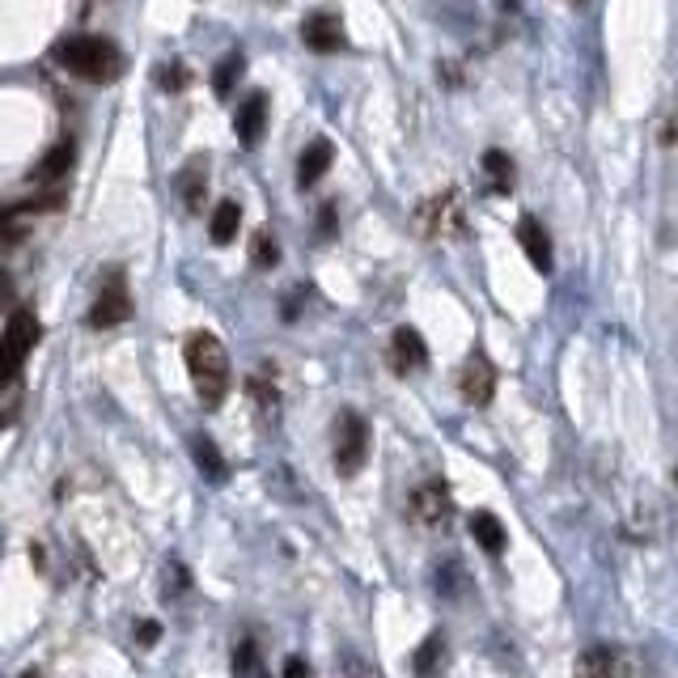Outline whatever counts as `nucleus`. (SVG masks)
I'll return each mask as SVG.
<instances>
[{"label": "nucleus", "instance_id": "obj_15", "mask_svg": "<svg viewBox=\"0 0 678 678\" xmlns=\"http://www.w3.org/2000/svg\"><path fill=\"white\" fill-rule=\"evenodd\" d=\"M577 666H582L585 675H636V661L619 657L615 649H594V654H585Z\"/></svg>", "mask_w": 678, "mask_h": 678}, {"label": "nucleus", "instance_id": "obj_28", "mask_svg": "<svg viewBox=\"0 0 678 678\" xmlns=\"http://www.w3.org/2000/svg\"><path fill=\"white\" fill-rule=\"evenodd\" d=\"M157 640V624H141V645H153Z\"/></svg>", "mask_w": 678, "mask_h": 678}, {"label": "nucleus", "instance_id": "obj_8", "mask_svg": "<svg viewBox=\"0 0 678 678\" xmlns=\"http://www.w3.org/2000/svg\"><path fill=\"white\" fill-rule=\"evenodd\" d=\"M132 315V297L123 289V276H111V285L97 292L94 310H90V327H120Z\"/></svg>", "mask_w": 678, "mask_h": 678}, {"label": "nucleus", "instance_id": "obj_9", "mask_svg": "<svg viewBox=\"0 0 678 678\" xmlns=\"http://www.w3.org/2000/svg\"><path fill=\"white\" fill-rule=\"evenodd\" d=\"M301 43L318 51V55H331V51L343 48V22H339L336 13H310L301 22Z\"/></svg>", "mask_w": 678, "mask_h": 678}, {"label": "nucleus", "instance_id": "obj_7", "mask_svg": "<svg viewBox=\"0 0 678 678\" xmlns=\"http://www.w3.org/2000/svg\"><path fill=\"white\" fill-rule=\"evenodd\" d=\"M390 364H394V373H420L424 364H429V348H424V339L415 327H399L394 339H390Z\"/></svg>", "mask_w": 678, "mask_h": 678}, {"label": "nucleus", "instance_id": "obj_12", "mask_svg": "<svg viewBox=\"0 0 678 678\" xmlns=\"http://www.w3.org/2000/svg\"><path fill=\"white\" fill-rule=\"evenodd\" d=\"M267 127V97L264 94H250L238 106V141H243L246 148L259 145V136H264Z\"/></svg>", "mask_w": 678, "mask_h": 678}, {"label": "nucleus", "instance_id": "obj_25", "mask_svg": "<svg viewBox=\"0 0 678 678\" xmlns=\"http://www.w3.org/2000/svg\"><path fill=\"white\" fill-rule=\"evenodd\" d=\"M436 649H441V636H429V640H424V649H420V657H415V670H429V666H433V657H436Z\"/></svg>", "mask_w": 678, "mask_h": 678}, {"label": "nucleus", "instance_id": "obj_26", "mask_svg": "<svg viewBox=\"0 0 678 678\" xmlns=\"http://www.w3.org/2000/svg\"><path fill=\"white\" fill-rule=\"evenodd\" d=\"M318 225H322V234H336V204H322V217H318Z\"/></svg>", "mask_w": 678, "mask_h": 678}, {"label": "nucleus", "instance_id": "obj_6", "mask_svg": "<svg viewBox=\"0 0 678 678\" xmlns=\"http://www.w3.org/2000/svg\"><path fill=\"white\" fill-rule=\"evenodd\" d=\"M459 390L471 408H487L492 403V394H496V369H492V361H487L484 352H471L466 357V364H462L459 373Z\"/></svg>", "mask_w": 678, "mask_h": 678}, {"label": "nucleus", "instance_id": "obj_17", "mask_svg": "<svg viewBox=\"0 0 678 678\" xmlns=\"http://www.w3.org/2000/svg\"><path fill=\"white\" fill-rule=\"evenodd\" d=\"M238 225H243V208H238L234 199L217 204V213H213V243L229 246L234 238H238Z\"/></svg>", "mask_w": 678, "mask_h": 678}, {"label": "nucleus", "instance_id": "obj_16", "mask_svg": "<svg viewBox=\"0 0 678 678\" xmlns=\"http://www.w3.org/2000/svg\"><path fill=\"white\" fill-rule=\"evenodd\" d=\"M484 174H487V187H492L496 195L513 192V162H508V153H501V148H487V153H484Z\"/></svg>", "mask_w": 678, "mask_h": 678}, {"label": "nucleus", "instance_id": "obj_2", "mask_svg": "<svg viewBox=\"0 0 678 678\" xmlns=\"http://www.w3.org/2000/svg\"><path fill=\"white\" fill-rule=\"evenodd\" d=\"M187 373H192V387L204 399V408L225 403V394L234 387V369L225 357V343L213 331H199V336L187 339Z\"/></svg>", "mask_w": 678, "mask_h": 678}, {"label": "nucleus", "instance_id": "obj_14", "mask_svg": "<svg viewBox=\"0 0 678 678\" xmlns=\"http://www.w3.org/2000/svg\"><path fill=\"white\" fill-rule=\"evenodd\" d=\"M471 534H475V543L484 547L487 556H501L505 552V526H501V517L496 513H475L471 517Z\"/></svg>", "mask_w": 678, "mask_h": 678}, {"label": "nucleus", "instance_id": "obj_13", "mask_svg": "<svg viewBox=\"0 0 678 678\" xmlns=\"http://www.w3.org/2000/svg\"><path fill=\"white\" fill-rule=\"evenodd\" d=\"M331 157H336L331 141H315V145H306L301 162H297V183H301V187H315L318 178L327 174V166H331Z\"/></svg>", "mask_w": 678, "mask_h": 678}, {"label": "nucleus", "instance_id": "obj_10", "mask_svg": "<svg viewBox=\"0 0 678 678\" xmlns=\"http://www.w3.org/2000/svg\"><path fill=\"white\" fill-rule=\"evenodd\" d=\"M412 517L424 526H441L450 517V492L441 484H420L412 492Z\"/></svg>", "mask_w": 678, "mask_h": 678}, {"label": "nucleus", "instance_id": "obj_24", "mask_svg": "<svg viewBox=\"0 0 678 678\" xmlns=\"http://www.w3.org/2000/svg\"><path fill=\"white\" fill-rule=\"evenodd\" d=\"M157 81H162V90H183V85H187V69H183V64H166V69L157 73Z\"/></svg>", "mask_w": 678, "mask_h": 678}, {"label": "nucleus", "instance_id": "obj_27", "mask_svg": "<svg viewBox=\"0 0 678 678\" xmlns=\"http://www.w3.org/2000/svg\"><path fill=\"white\" fill-rule=\"evenodd\" d=\"M285 675H310V661H301V657H289V661H285Z\"/></svg>", "mask_w": 678, "mask_h": 678}, {"label": "nucleus", "instance_id": "obj_4", "mask_svg": "<svg viewBox=\"0 0 678 678\" xmlns=\"http://www.w3.org/2000/svg\"><path fill=\"white\" fill-rule=\"evenodd\" d=\"M34 339H39V318L30 315V310H18V315L9 318L4 336H0V390L18 378V369H22L25 357H30Z\"/></svg>", "mask_w": 678, "mask_h": 678}, {"label": "nucleus", "instance_id": "obj_19", "mask_svg": "<svg viewBox=\"0 0 678 678\" xmlns=\"http://www.w3.org/2000/svg\"><path fill=\"white\" fill-rule=\"evenodd\" d=\"M178 187H183V199H187V208H199V204H204V192H208V174H204V162H199V157H195L192 166L183 170Z\"/></svg>", "mask_w": 678, "mask_h": 678}, {"label": "nucleus", "instance_id": "obj_20", "mask_svg": "<svg viewBox=\"0 0 678 678\" xmlns=\"http://www.w3.org/2000/svg\"><path fill=\"white\" fill-rule=\"evenodd\" d=\"M250 399L259 403V412H264V415L276 412V399H280V394H276V382H271V373H267V369L250 373Z\"/></svg>", "mask_w": 678, "mask_h": 678}, {"label": "nucleus", "instance_id": "obj_11", "mask_svg": "<svg viewBox=\"0 0 678 678\" xmlns=\"http://www.w3.org/2000/svg\"><path fill=\"white\" fill-rule=\"evenodd\" d=\"M517 243H522V250H526V259H531L543 276L552 271V243H547V229L538 225L534 217H522V225H517Z\"/></svg>", "mask_w": 678, "mask_h": 678}, {"label": "nucleus", "instance_id": "obj_22", "mask_svg": "<svg viewBox=\"0 0 678 678\" xmlns=\"http://www.w3.org/2000/svg\"><path fill=\"white\" fill-rule=\"evenodd\" d=\"M238 76H243V55H225L217 64V73H213V90H217L220 97H229V90H234Z\"/></svg>", "mask_w": 678, "mask_h": 678}, {"label": "nucleus", "instance_id": "obj_23", "mask_svg": "<svg viewBox=\"0 0 678 678\" xmlns=\"http://www.w3.org/2000/svg\"><path fill=\"white\" fill-rule=\"evenodd\" d=\"M195 462L208 471V480H217V484L225 480V462H220L217 445H213L208 436H199V441H195Z\"/></svg>", "mask_w": 678, "mask_h": 678}, {"label": "nucleus", "instance_id": "obj_5", "mask_svg": "<svg viewBox=\"0 0 678 678\" xmlns=\"http://www.w3.org/2000/svg\"><path fill=\"white\" fill-rule=\"evenodd\" d=\"M369 459V424L357 412H343L336 424V471L357 475Z\"/></svg>", "mask_w": 678, "mask_h": 678}, {"label": "nucleus", "instance_id": "obj_3", "mask_svg": "<svg viewBox=\"0 0 678 678\" xmlns=\"http://www.w3.org/2000/svg\"><path fill=\"white\" fill-rule=\"evenodd\" d=\"M415 220H420L424 238H433V243H454V238H462V229H466V204H462V192L459 187H450V192L424 199Z\"/></svg>", "mask_w": 678, "mask_h": 678}, {"label": "nucleus", "instance_id": "obj_21", "mask_svg": "<svg viewBox=\"0 0 678 678\" xmlns=\"http://www.w3.org/2000/svg\"><path fill=\"white\" fill-rule=\"evenodd\" d=\"M250 259H255V267H276V264H280V246H276V234L259 229V234H255V243H250Z\"/></svg>", "mask_w": 678, "mask_h": 678}, {"label": "nucleus", "instance_id": "obj_1", "mask_svg": "<svg viewBox=\"0 0 678 678\" xmlns=\"http://www.w3.org/2000/svg\"><path fill=\"white\" fill-rule=\"evenodd\" d=\"M51 60L64 69V73L81 76L90 85H106L123 73V55L111 39H97V34H73L64 43L51 48Z\"/></svg>", "mask_w": 678, "mask_h": 678}, {"label": "nucleus", "instance_id": "obj_18", "mask_svg": "<svg viewBox=\"0 0 678 678\" xmlns=\"http://www.w3.org/2000/svg\"><path fill=\"white\" fill-rule=\"evenodd\" d=\"M73 157H76V153H73V145H69V141H64V145H55L48 157L34 166V178H39V183H55V178H64V174L73 170Z\"/></svg>", "mask_w": 678, "mask_h": 678}]
</instances>
